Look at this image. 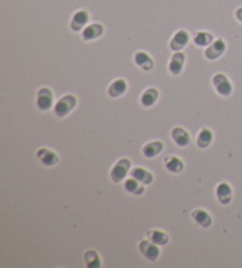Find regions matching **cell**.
<instances>
[{"label": "cell", "mask_w": 242, "mask_h": 268, "mask_svg": "<svg viewBox=\"0 0 242 268\" xmlns=\"http://www.w3.org/2000/svg\"><path fill=\"white\" fill-rule=\"evenodd\" d=\"M192 218L195 221V224L200 227L209 228L212 224V218L208 212L204 209H195L192 212Z\"/></svg>", "instance_id": "15"}, {"label": "cell", "mask_w": 242, "mask_h": 268, "mask_svg": "<svg viewBox=\"0 0 242 268\" xmlns=\"http://www.w3.org/2000/svg\"><path fill=\"white\" fill-rule=\"evenodd\" d=\"M54 104V94L48 88H40L37 92V106L42 111L51 109Z\"/></svg>", "instance_id": "6"}, {"label": "cell", "mask_w": 242, "mask_h": 268, "mask_svg": "<svg viewBox=\"0 0 242 268\" xmlns=\"http://www.w3.org/2000/svg\"><path fill=\"white\" fill-rule=\"evenodd\" d=\"M89 13H88L85 10H80L72 16L70 22V28L71 30L74 32L82 31L86 28V24L89 22Z\"/></svg>", "instance_id": "8"}, {"label": "cell", "mask_w": 242, "mask_h": 268, "mask_svg": "<svg viewBox=\"0 0 242 268\" xmlns=\"http://www.w3.org/2000/svg\"><path fill=\"white\" fill-rule=\"evenodd\" d=\"M212 42H214V38H212V34H209V32L200 31L194 36V43L196 46L207 48Z\"/></svg>", "instance_id": "25"}, {"label": "cell", "mask_w": 242, "mask_h": 268, "mask_svg": "<svg viewBox=\"0 0 242 268\" xmlns=\"http://www.w3.org/2000/svg\"><path fill=\"white\" fill-rule=\"evenodd\" d=\"M158 96L160 92L156 88H149V89H146L144 92L142 94V96H140V104L146 108L152 106L154 104L158 102Z\"/></svg>", "instance_id": "19"}, {"label": "cell", "mask_w": 242, "mask_h": 268, "mask_svg": "<svg viewBox=\"0 0 242 268\" xmlns=\"http://www.w3.org/2000/svg\"><path fill=\"white\" fill-rule=\"evenodd\" d=\"M164 166L166 170L170 172H174V174H178L184 169V163L181 158H176V156H172V158H164Z\"/></svg>", "instance_id": "22"}, {"label": "cell", "mask_w": 242, "mask_h": 268, "mask_svg": "<svg viewBox=\"0 0 242 268\" xmlns=\"http://www.w3.org/2000/svg\"><path fill=\"white\" fill-rule=\"evenodd\" d=\"M37 158L42 164L46 166H56L58 162H60V156H58L54 152H52V150L46 148L39 149L37 152Z\"/></svg>", "instance_id": "12"}, {"label": "cell", "mask_w": 242, "mask_h": 268, "mask_svg": "<svg viewBox=\"0 0 242 268\" xmlns=\"http://www.w3.org/2000/svg\"><path fill=\"white\" fill-rule=\"evenodd\" d=\"M212 137H214V135H212V130L208 128H204L200 132H198V138H196V144H198V148L201 149L208 148V146H210V143L212 142Z\"/></svg>", "instance_id": "23"}, {"label": "cell", "mask_w": 242, "mask_h": 268, "mask_svg": "<svg viewBox=\"0 0 242 268\" xmlns=\"http://www.w3.org/2000/svg\"><path fill=\"white\" fill-rule=\"evenodd\" d=\"M130 168H132V162H130V160L128 158L118 160L110 172L111 180H112L115 183L122 182L123 180L126 178V175L129 174Z\"/></svg>", "instance_id": "2"}, {"label": "cell", "mask_w": 242, "mask_h": 268, "mask_svg": "<svg viewBox=\"0 0 242 268\" xmlns=\"http://www.w3.org/2000/svg\"><path fill=\"white\" fill-rule=\"evenodd\" d=\"M134 62L137 66L142 68L144 71H150L154 68V60L150 56L144 51H138L136 52L134 56Z\"/></svg>", "instance_id": "16"}, {"label": "cell", "mask_w": 242, "mask_h": 268, "mask_svg": "<svg viewBox=\"0 0 242 268\" xmlns=\"http://www.w3.org/2000/svg\"><path fill=\"white\" fill-rule=\"evenodd\" d=\"M143 183H140V181H137L136 178H134L130 176V178H126V181H124V189L128 192H130V194L134 195H142L143 192H144V187H143Z\"/></svg>", "instance_id": "20"}, {"label": "cell", "mask_w": 242, "mask_h": 268, "mask_svg": "<svg viewBox=\"0 0 242 268\" xmlns=\"http://www.w3.org/2000/svg\"><path fill=\"white\" fill-rule=\"evenodd\" d=\"M226 48H227V45H226L224 40L222 38H218L216 40L212 42V43L206 48L204 51L206 58L209 60H218V58H220L221 56L224 54Z\"/></svg>", "instance_id": "5"}, {"label": "cell", "mask_w": 242, "mask_h": 268, "mask_svg": "<svg viewBox=\"0 0 242 268\" xmlns=\"http://www.w3.org/2000/svg\"><path fill=\"white\" fill-rule=\"evenodd\" d=\"M146 236H148L150 241L158 244V246H166V244H168L169 242V235L163 230H149L148 233H146Z\"/></svg>", "instance_id": "21"}, {"label": "cell", "mask_w": 242, "mask_h": 268, "mask_svg": "<svg viewBox=\"0 0 242 268\" xmlns=\"http://www.w3.org/2000/svg\"><path fill=\"white\" fill-rule=\"evenodd\" d=\"M128 84L123 78H117L108 88V94L111 98H118L126 92Z\"/></svg>", "instance_id": "14"}, {"label": "cell", "mask_w": 242, "mask_h": 268, "mask_svg": "<svg viewBox=\"0 0 242 268\" xmlns=\"http://www.w3.org/2000/svg\"><path fill=\"white\" fill-rule=\"evenodd\" d=\"M84 261L88 268H100L102 266V260H100L97 252L94 250H89L85 252Z\"/></svg>", "instance_id": "24"}, {"label": "cell", "mask_w": 242, "mask_h": 268, "mask_svg": "<svg viewBox=\"0 0 242 268\" xmlns=\"http://www.w3.org/2000/svg\"><path fill=\"white\" fill-rule=\"evenodd\" d=\"M138 248H140V253H142L149 261H152V262L158 260L160 254H161L158 244H154L152 241L149 240V238L148 240L140 241V242L138 244Z\"/></svg>", "instance_id": "4"}, {"label": "cell", "mask_w": 242, "mask_h": 268, "mask_svg": "<svg viewBox=\"0 0 242 268\" xmlns=\"http://www.w3.org/2000/svg\"><path fill=\"white\" fill-rule=\"evenodd\" d=\"M172 138L175 142L176 146H187L189 143H190V135L184 128H181V126H176L172 130Z\"/></svg>", "instance_id": "13"}, {"label": "cell", "mask_w": 242, "mask_h": 268, "mask_svg": "<svg viewBox=\"0 0 242 268\" xmlns=\"http://www.w3.org/2000/svg\"><path fill=\"white\" fill-rule=\"evenodd\" d=\"M184 62H186V54L181 51L175 52V54L172 56V58H170L168 65L170 74H172L174 76H178V74H181L183 66H184Z\"/></svg>", "instance_id": "9"}, {"label": "cell", "mask_w": 242, "mask_h": 268, "mask_svg": "<svg viewBox=\"0 0 242 268\" xmlns=\"http://www.w3.org/2000/svg\"><path fill=\"white\" fill-rule=\"evenodd\" d=\"M77 106V98L74 94H65L58 100L54 106V114L58 117H65Z\"/></svg>", "instance_id": "1"}, {"label": "cell", "mask_w": 242, "mask_h": 268, "mask_svg": "<svg viewBox=\"0 0 242 268\" xmlns=\"http://www.w3.org/2000/svg\"><path fill=\"white\" fill-rule=\"evenodd\" d=\"M235 17L240 22H242V8H238L236 10V12H235Z\"/></svg>", "instance_id": "26"}, {"label": "cell", "mask_w": 242, "mask_h": 268, "mask_svg": "<svg viewBox=\"0 0 242 268\" xmlns=\"http://www.w3.org/2000/svg\"><path fill=\"white\" fill-rule=\"evenodd\" d=\"M104 34V26L100 22H94V24L88 25L82 32V38L85 42L94 40V39L100 38Z\"/></svg>", "instance_id": "10"}, {"label": "cell", "mask_w": 242, "mask_h": 268, "mask_svg": "<svg viewBox=\"0 0 242 268\" xmlns=\"http://www.w3.org/2000/svg\"><path fill=\"white\" fill-rule=\"evenodd\" d=\"M189 43V34L186 30H178L175 32V34L172 36V40H170L169 46L170 50L174 52L181 51L182 48H184Z\"/></svg>", "instance_id": "7"}, {"label": "cell", "mask_w": 242, "mask_h": 268, "mask_svg": "<svg viewBox=\"0 0 242 268\" xmlns=\"http://www.w3.org/2000/svg\"><path fill=\"white\" fill-rule=\"evenodd\" d=\"M163 148V142L161 140H152V142L146 143V144L142 148V152L146 158H154L158 155V154L162 152Z\"/></svg>", "instance_id": "18"}, {"label": "cell", "mask_w": 242, "mask_h": 268, "mask_svg": "<svg viewBox=\"0 0 242 268\" xmlns=\"http://www.w3.org/2000/svg\"><path fill=\"white\" fill-rule=\"evenodd\" d=\"M216 198L221 204H230L233 198V190L227 182L218 183L216 187Z\"/></svg>", "instance_id": "11"}, {"label": "cell", "mask_w": 242, "mask_h": 268, "mask_svg": "<svg viewBox=\"0 0 242 268\" xmlns=\"http://www.w3.org/2000/svg\"><path fill=\"white\" fill-rule=\"evenodd\" d=\"M130 176L136 178L137 181H140V183H143L144 186H148L154 181V175L152 172L144 168H140V166L132 168V172H130Z\"/></svg>", "instance_id": "17"}, {"label": "cell", "mask_w": 242, "mask_h": 268, "mask_svg": "<svg viewBox=\"0 0 242 268\" xmlns=\"http://www.w3.org/2000/svg\"><path fill=\"white\" fill-rule=\"evenodd\" d=\"M212 83L214 89L216 90V92L224 97L230 96L232 91H233V86H232L230 80H228L224 74H214V77H212Z\"/></svg>", "instance_id": "3"}]
</instances>
